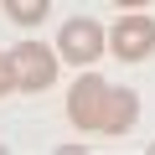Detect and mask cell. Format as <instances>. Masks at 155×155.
Returning <instances> with one entry per match:
<instances>
[{"instance_id":"1","label":"cell","mask_w":155,"mask_h":155,"mask_svg":"<svg viewBox=\"0 0 155 155\" xmlns=\"http://www.w3.org/2000/svg\"><path fill=\"white\" fill-rule=\"evenodd\" d=\"M11 57H16V88H21V93H47V88L57 83V62H62L57 47L26 36V41L11 47Z\"/></svg>"},{"instance_id":"2","label":"cell","mask_w":155,"mask_h":155,"mask_svg":"<svg viewBox=\"0 0 155 155\" xmlns=\"http://www.w3.org/2000/svg\"><path fill=\"white\" fill-rule=\"evenodd\" d=\"M104 52H109V31H104L98 21H88V16H72V21L57 31V57L72 62V67H93Z\"/></svg>"},{"instance_id":"3","label":"cell","mask_w":155,"mask_h":155,"mask_svg":"<svg viewBox=\"0 0 155 155\" xmlns=\"http://www.w3.org/2000/svg\"><path fill=\"white\" fill-rule=\"evenodd\" d=\"M109 52H114L119 62H145V57H155V16H140V11L119 16L114 31H109Z\"/></svg>"},{"instance_id":"4","label":"cell","mask_w":155,"mask_h":155,"mask_svg":"<svg viewBox=\"0 0 155 155\" xmlns=\"http://www.w3.org/2000/svg\"><path fill=\"white\" fill-rule=\"evenodd\" d=\"M109 88H114V83H104L98 72H83V78H78V83L67 88V119H72L78 129L98 134V119H104V104H109Z\"/></svg>"},{"instance_id":"5","label":"cell","mask_w":155,"mask_h":155,"mask_svg":"<svg viewBox=\"0 0 155 155\" xmlns=\"http://www.w3.org/2000/svg\"><path fill=\"white\" fill-rule=\"evenodd\" d=\"M134 119H140V93H134V88H109V104H104L98 134H129Z\"/></svg>"},{"instance_id":"6","label":"cell","mask_w":155,"mask_h":155,"mask_svg":"<svg viewBox=\"0 0 155 155\" xmlns=\"http://www.w3.org/2000/svg\"><path fill=\"white\" fill-rule=\"evenodd\" d=\"M5 5V21H16V26H41L47 21V11H52V0H0Z\"/></svg>"},{"instance_id":"7","label":"cell","mask_w":155,"mask_h":155,"mask_svg":"<svg viewBox=\"0 0 155 155\" xmlns=\"http://www.w3.org/2000/svg\"><path fill=\"white\" fill-rule=\"evenodd\" d=\"M11 93H16V57L0 52V98H11Z\"/></svg>"},{"instance_id":"8","label":"cell","mask_w":155,"mask_h":155,"mask_svg":"<svg viewBox=\"0 0 155 155\" xmlns=\"http://www.w3.org/2000/svg\"><path fill=\"white\" fill-rule=\"evenodd\" d=\"M114 5H119V11H145L150 0H114Z\"/></svg>"},{"instance_id":"9","label":"cell","mask_w":155,"mask_h":155,"mask_svg":"<svg viewBox=\"0 0 155 155\" xmlns=\"http://www.w3.org/2000/svg\"><path fill=\"white\" fill-rule=\"evenodd\" d=\"M150 155H155V140H150Z\"/></svg>"}]
</instances>
